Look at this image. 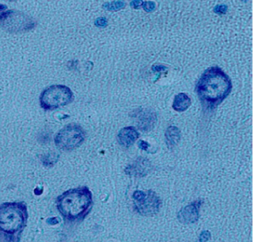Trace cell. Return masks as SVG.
Wrapping results in <instances>:
<instances>
[{"instance_id":"obj_1","label":"cell","mask_w":255,"mask_h":242,"mask_svg":"<svg viewBox=\"0 0 255 242\" xmlns=\"http://www.w3.org/2000/svg\"><path fill=\"white\" fill-rule=\"evenodd\" d=\"M232 82L228 75L217 66L210 67L200 77L196 91L200 102L207 108H216L231 93Z\"/></svg>"},{"instance_id":"obj_2","label":"cell","mask_w":255,"mask_h":242,"mask_svg":"<svg viewBox=\"0 0 255 242\" xmlns=\"http://www.w3.org/2000/svg\"><path fill=\"white\" fill-rule=\"evenodd\" d=\"M93 204V196L87 187L70 190L57 198V208L62 215L76 220L88 214Z\"/></svg>"},{"instance_id":"obj_3","label":"cell","mask_w":255,"mask_h":242,"mask_svg":"<svg viewBox=\"0 0 255 242\" xmlns=\"http://www.w3.org/2000/svg\"><path fill=\"white\" fill-rule=\"evenodd\" d=\"M27 207L22 203H5L0 206V231L15 234L24 228Z\"/></svg>"},{"instance_id":"obj_4","label":"cell","mask_w":255,"mask_h":242,"mask_svg":"<svg viewBox=\"0 0 255 242\" xmlns=\"http://www.w3.org/2000/svg\"><path fill=\"white\" fill-rule=\"evenodd\" d=\"M73 99V94L67 86L56 85L48 87L42 92L40 103L42 108L53 110L62 106L66 105Z\"/></svg>"},{"instance_id":"obj_5","label":"cell","mask_w":255,"mask_h":242,"mask_svg":"<svg viewBox=\"0 0 255 242\" xmlns=\"http://www.w3.org/2000/svg\"><path fill=\"white\" fill-rule=\"evenodd\" d=\"M85 139V132L81 127L71 123L62 128L55 137L57 148L63 150H73L81 145Z\"/></svg>"},{"instance_id":"obj_6","label":"cell","mask_w":255,"mask_h":242,"mask_svg":"<svg viewBox=\"0 0 255 242\" xmlns=\"http://www.w3.org/2000/svg\"><path fill=\"white\" fill-rule=\"evenodd\" d=\"M134 209L143 216H152L159 213L161 201L156 193L151 190H136L133 194Z\"/></svg>"},{"instance_id":"obj_7","label":"cell","mask_w":255,"mask_h":242,"mask_svg":"<svg viewBox=\"0 0 255 242\" xmlns=\"http://www.w3.org/2000/svg\"><path fill=\"white\" fill-rule=\"evenodd\" d=\"M0 22L2 27L11 32L29 31L35 25L30 16L16 11H8L1 14Z\"/></svg>"},{"instance_id":"obj_8","label":"cell","mask_w":255,"mask_h":242,"mask_svg":"<svg viewBox=\"0 0 255 242\" xmlns=\"http://www.w3.org/2000/svg\"><path fill=\"white\" fill-rule=\"evenodd\" d=\"M200 204H201V201H197L183 208L177 214V218L180 223L190 224V223H195L197 222Z\"/></svg>"},{"instance_id":"obj_9","label":"cell","mask_w":255,"mask_h":242,"mask_svg":"<svg viewBox=\"0 0 255 242\" xmlns=\"http://www.w3.org/2000/svg\"><path fill=\"white\" fill-rule=\"evenodd\" d=\"M139 133L134 127H126L119 131L118 135L119 143L123 148H130L139 139Z\"/></svg>"},{"instance_id":"obj_10","label":"cell","mask_w":255,"mask_h":242,"mask_svg":"<svg viewBox=\"0 0 255 242\" xmlns=\"http://www.w3.org/2000/svg\"><path fill=\"white\" fill-rule=\"evenodd\" d=\"M139 158L132 165L129 166L126 168V174H129L130 176L142 177L147 174L150 169V162L145 158Z\"/></svg>"},{"instance_id":"obj_11","label":"cell","mask_w":255,"mask_h":242,"mask_svg":"<svg viewBox=\"0 0 255 242\" xmlns=\"http://www.w3.org/2000/svg\"><path fill=\"white\" fill-rule=\"evenodd\" d=\"M191 99L186 93H180L176 95L173 103V108L177 112H185L191 106Z\"/></svg>"},{"instance_id":"obj_12","label":"cell","mask_w":255,"mask_h":242,"mask_svg":"<svg viewBox=\"0 0 255 242\" xmlns=\"http://www.w3.org/2000/svg\"><path fill=\"white\" fill-rule=\"evenodd\" d=\"M166 143L169 148H173L179 143L180 139V132L175 126H170L167 128L165 134Z\"/></svg>"},{"instance_id":"obj_13","label":"cell","mask_w":255,"mask_h":242,"mask_svg":"<svg viewBox=\"0 0 255 242\" xmlns=\"http://www.w3.org/2000/svg\"><path fill=\"white\" fill-rule=\"evenodd\" d=\"M106 5L108 6V7H106L105 9L110 10V11H118L124 7L125 2L117 1V2H106L104 6Z\"/></svg>"},{"instance_id":"obj_14","label":"cell","mask_w":255,"mask_h":242,"mask_svg":"<svg viewBox=\"0 0 255 242\" xmlns=\"http://www.w3.org/2000/svg\"><path fill=\"white\" fill-rule=\"evenodd\" d=\"M214 11L219 15H224V14L227 13V6L225 4L217 5L214 8Z\"/></svg>"},{"instance_id":"obj_15","label":"cell","mask_w":255,"mask_h":242,"mask_svg":"<svg viewBox=\"0 0 255 242\" xmlns=\"http://www.w3.org/2000/svg\"><path fill=\"white\" fill-rule=\"evenodd\" d=\"M143 7H144V10L148 11V12L153 11L156 7L155 2H143Z\"/></svg>"},{"instance_id":"obj_16","label":"cell","mask_w":255,"mask_h":242,"mask_svg":"<svg viewBox=\"0 0 255 242\" xmlns=\"http://www.w3.org/2000/svg\"><path fill=\"white\" fill-rule=\"evenodd\" d=\"M211 237V233L207 230H205L202 233H200V242H206L210 239Z\"/></svg>"},{"instance_id":"obj_17","label":"cell","mask_w":255,"mask_h":242,"mask_svg":"<svg viewBox=\"0 0 255 242\" xmlns=\"http://www.w3.org/2000/svg\"><path fill=\"white\" fill-rule=\"evenodd\" d=\"M95 24L97 27H105L107 25H108V20L106 19L105 18H97L95 22Z\"/></svg>"},{"instance_id":"obj_18","label":"cell","mask_w":255,"mask_h":242,"mask_svg":"<svg viewBox=\"0 0 255 242\" xmlns=\"http://www.w3.org/2000/svg\"><path fill=\"white\" fill-rule=\"evenodd\" d=\"M139 147L141 148L142 150H144V151L147 152L148 148H150V145L147 142H145V141L139 140Z\"/></svg>"},{"instance_id":"obj_19","label":"cell","mask_w":255,"mask_h":242,"mask_svg":"<svg viewBox=\"0 0 255 242\" xmlns=\"http://www.w3.org/2000/svg\"><path fill=\"white\" fill-rule=\"evenodd\" d=\"M47 223L49 225H57L58 224V223H60V219L59 218H48L47 219Z\"/></svg>"},{"instance_id":"obj_20","label":"cell","mask_w":255,"mask_h":242,"mask_svg":"<svg viewBox=\"0 0 255 242\" xmlns=\"http://www.w3.org/2000/svg\"><path fill=\"white\" fill-rule=\"evenodd\" d=\"M143 1H133V2H130V6L134 8H139L140 6L143 5Z\"/></svg>"}]
</instances>
